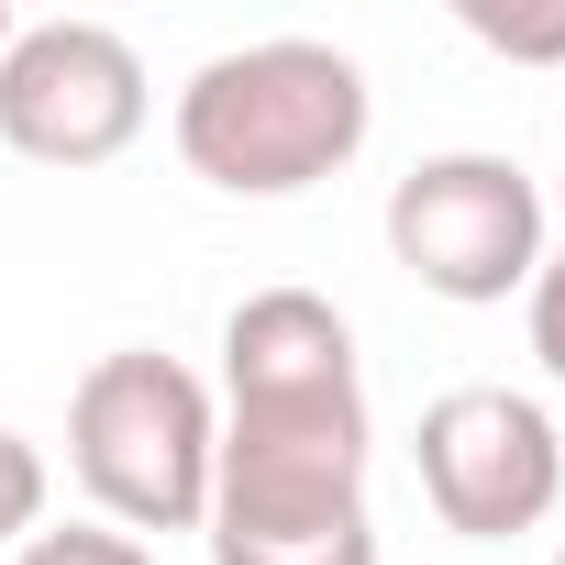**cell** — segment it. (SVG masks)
Masks as SVG:
<instances>
[{
    "label": "cell",
    "instance_id": "9c48e42d",
    "mask_svg": "<svg viewBox=\"0 0 565 565\" xmlns=\"http://www.w3.org/2000/svg\"><path fill=\"white\" fill-rule=\"evenodd\" d=\"M12 565H156V543H134L111 521H67V532H34Z\"/></svg>",
    "mask_w": 565,
    "mask_h": 565
},
{
    "label": "cell",
    "instance_id": "ba28073f",
    "mask_svg": "<svg viewBox=\"0 0 565 565\" xmlns=\"http://www.w3.org/2000/svg\"><path fill=\"white\" fill-rule=\"evenodd\" d=\"M34 532H45V455L0 422V554H23Z\"/></svg>",
    "mask_w": 565,
    "mask_h": 565
},
{
    "label": "cell",
    "instance_id": "7a4b0ae2",
    "mask_svg": "<svg viewBox=\"0 0 565 565\" xmlns=\"http://www.w3.org/2000/svg\"><path fill=\"white\" fill-rule=\"evenodd\" d=\"M211 455H222V399L156 344L100 355L67 399V466L100 499V521L134 543L211 521Z\"/></svg>",
    "mask_w": 565,
    "mask_h": 565
},
{
    "label": "cell",
    "instance_id": "7c38bea8",
    "mask_svg": "<svg viewBox=\"0 0 565 565\" xmlns=\"http://www.w3.org/2000/svg\"><path fill=\"white\" fill-rule=\"evenodd\" d=\"M554 565H565V554H554Z\"/></svg>",
    "mask_w": 565,
    "mask_h": 565
},
{
    "label": "cell",
    "instance_id": "52a82bcc",
    "mask_svg": "<svg viewBox=\"0 0 565 565\" xmlns=\"http://www.w3.org/2000/svg\"><path fill=\"white\" fill-rule=\"evenodd\" d=\"M455 23L510 67H565V0H543V12H521V0H455Z\"/></svg>",
    "mask_w": 565,
    "mask_h": 565
},
{
    "label": "cell",
    "instance_id": "8992f818",
    "mask_svg": "<svg viewBox=\"0 0 565 565\" xmlns=\"http://www.w3.org/2000/svg\"><path fill=\"white\" fill-rule=\"evenodd\" d=\"M277 388H355V322L322 289H255L222 322V399H277Z\"/></svg>",
    "mask_w": 565,
    "mask_h": 565
},
{
    "label": "cell",
    "instance_id": "3957f363",
    "mask_svg": "<svg viewBox=\"0 0 565 565\" xmlns=\"http://www.w3.org/2000/svg\"><path fill=\"white\" fill-rule=\"evenodd\" d=\"M543 233H554V211H543L532 167H521V156H488V145L422 156V167L388 189V255L422 277L433 300H455V311L521 300L532 266L554 255Z\"/></svg>",
    "mask_w": 565,
    "mask_h": 565
},
{
    "label": "cell",
    "instance_id": "277c9868",
    "mask_svg": "<svg viewBox=\"0 0 565 565\" xmlns=\"http://www.w3.org/2000/svg\"><path fill=\"white\" fill-rule=\"evenodd\" d=\"M411 455H422L433 521L466 543H510V532L554 521V499H565V433L521 388H444L422 411Z\"/></svg>",
    "mask_w": 565,
    "mask_h": 565
},
{
    "label": "cell",
    "instance_id": "8fae6325",
    "mask_svg": "<svg viewBox=\"0 0 565 565\" xmlns=\"http://www.w3.org/2000/svg\"><path fill=\"white\" fill-rule=\"evenodd\" d=\"M0 45H12V0H0Z\"/></svg>",
    "mask_w": 565,
    "mask_h": 565
},
{
    "label": "cell",
    "instance_id": "6da1fadb",
    "mask_svg": "<svg viewBox=\"0 0 565 565\" xmlns=\"http://www.w3.org/2000/svg\"><path fill=\"white\" fill-rule=\"evenodd\" d=\"M366 122H377V89L322 34L222 45L178 89V156L222 200H300V189L344 178L366 156Z\"/></svg>",
    "mask_w": 565,
    "mask_h": 565
},
{
    "label": "cell",
    "instance_id": "5b68a950",
    "mask_svg": "<svg viewBox=\"0 0 565 565\" xmlns=\"http://www.w3.org/2000/svg\"><path fill=\"white\" fill-rule=\"evenodd\" d=\"M156 89H145V56L111 34V23H12L0 45V145L34 156V167H111L134 134H145Z\"/></svg>",
    "mask_w": 565,
    "mask_h": 565
},
{
    "label": "cell",
    "instance_id": "30bf717a",
    "mask_svg": "<svg viewBox=\"0 0 565 565\" xmlns=\"http://www.w3.org/2000/svg\"><path fill=\"white\" fill-rule=\"evenodd\" d=\"M521 322H532V355H543V377L565 388V244L532 266V289H521Z\"/></svg>",
    "mask_w": 565,
    "mask_h": 565
}]
</instances>
